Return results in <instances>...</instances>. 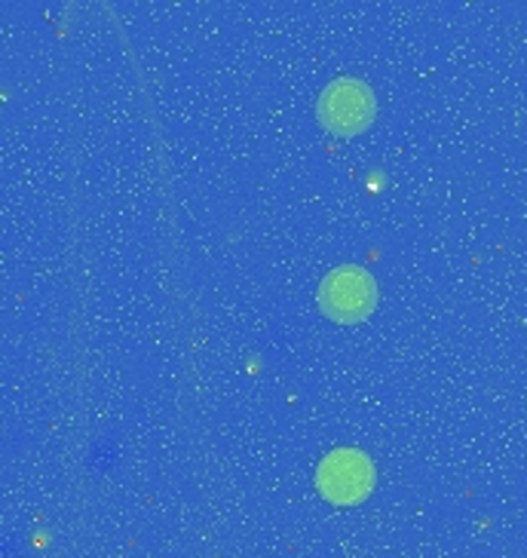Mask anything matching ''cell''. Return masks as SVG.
<instances>
[{"label":"cell","mask_w":527,"mask_h":558,"mask_svg":"<svg viewBox=\"0 0 527 558\" xmlns=\"http://www.w3.org/2000/svg\"><path fill=\"white\" fill-rule=\"evenodd\" d=\"M316 114L329 132L341 138H353L371 126V120L378 114V101L368 83L356 77H338L322 89Z\"/></svg>","instance_id":"1"},{"label":"cell","mask_w":527,"mask_h":558,"mask_svg":"<svg viewBox=\"0 0 527 558\" xmlns=\"http://www.w3.org/2000/svg\"><path fill=\"white\" fill-rule=\"evenodd\" d=\"M319 307L334 323H363L378 307V282L365 267H334L319 286Z\"/></svg>","instance_id":"2"},{"label":"cell","mask_w":527,"mask_h":558,"mask_svg":"<svg viewBox=\"0 0 527 558\" xmlns=\"http://www.w3.org/2000/svg\"><path fill=\"white\" fill-rule=\"evenodd\" d=\"M375 463L359 448H338L316 470V488L334 507H356L375 492Z\"/></svg>","instance_id":"3"}]
</instances>
